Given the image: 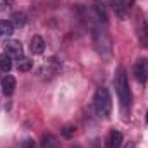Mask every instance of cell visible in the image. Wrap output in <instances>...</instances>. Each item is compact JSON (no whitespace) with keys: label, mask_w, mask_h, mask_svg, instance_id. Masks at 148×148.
<instances>
[{"label":"cell","mask_w":148,"mask_h":148,"mask_svg":"<svg viewBox=\"0 0 148 148\" xmlns=\"http://www.w3.org/2000/svg\"><path fill=\"white\" fill-rule=\"evenodd\" d=\"M114 84H115V91H117V97H119V102L124 109H127L131 105V90H129V83H127V76H126V69L124 67H119L117 73H115V79H114Z\"/></svg>","instance_id":"cell-1"},{"label":"cell","mask_w":148,"mask_h":148,"mask_svg":"<svg viewBox=\"0 0 148 148\" xmlns=\"http://www.w3.org/2000/svg\"><path fill=\"white\" fill-rule=\"evenodd\" d=\"M93 105H95V110L100 117H109L112 112V97L109 93L107 88H98L97 93H95V98H93Z\"/></svg>","instance_id":"cell-2"},{"label":"cell","mask_w":148,"mask_h":148,"mask_svg":"<svg viewBox=\"0 0 148 148\" xmlns=\"http://www.w3.org/2000/svg\"><path fill=\"white\" fill-rule=\"evenodd\" d=\"M133 74H134L138 83H147L148 81V59H138L134 67H133Z\"/></svg>","instance_id":"cell-3"},{"label":"cell","mask_w":148,"mask_h":148,"mask_svg":"<svg viewBox=\"0 0 148 148\" xmlns=\"http://www.w3.org/2000/svg\"><path fill=\"white\" fill-rule=\"evenodd\" d=\"M2 47H3V52L9 53L10 57H16V59L24 57V55H23V45H21V41H17V40H10V38H7V40L3 41Z\"/></svg>","instance_id":"cell-4"},{"label":"cell","mask_w":148,"mask_h":148,"mask_svg":"<svg viewBox=\"0 0 148 148\" xmlns=\"http://www.w3.org/2000/svg\"><path fill=\"white\" fill-rule=\"evenodd\" d=\"M59 71H60V62L52 57V59H48V60L41 66L40 74H45V76H47V73H48V77H52V76H55Z\"/></svg>","instance_id":"cell-5"},{"label":"cell","mask_w":148,"mask_h":148,"mask_svg":"<svg viewBox=\"0 0 148 148\" xmlns=\"http://www.w3.org/2000/svg\"><path fill=\"white\" fill-rule=\"evenodd\" d=\"M110 7L119 19L127 17V2L126 0H110Z\"/></svg>","instance_id":"cell-6"},{"label":"cell","mask_w":148,"mask_h":148,"mask_svg":"<svg viewBox=\"0 0 148 148\" xmlns=\"http://www.w3.org/2000/svg\"><path fill=\"white\" fill-rule=\"evenodd\" d=\"M122 147V133L117 129H112L107 136L105 141V148H121Z\"/></svg>","instance_id":"cell-7"},{"label":"cell","mask_w":148,"mask_h":148,"mask_svg":"<svg viewBox=\"0 0 148 148\" xmlns=\"http://www.w3.org/2000/svg\"><path fill=\"white\" fill-rule=\"evenodd\" d=\"M14 91H16V79L12 76H5L2 79V93L5 97H10Z\"/></svg>","instance_id":"cell-8"},{"label":"cell","mask_w":148,"mask_h":148,"mask_svg":"<svg viewBox=\"0 0 148 148\" xmlns=\"http://www.w3.org/2000/svg\"><path fill=\"white\" fill-rule=\"evenodd\" d=\"M29 50H31V53H35V55L43 53V50H45V40L41 36H33L31 41H29Z\"/></svg>","instance_id":"cell-9"},{"label":"cell","mask_w":148,"mask_h":148,"mask_svg":"<svg viewBox=\"0 0 148 148\" xmlns=\"http://www.w3.org/2000/svg\"><path fill=\"white\" fill-rule=\"evenodd\" d=\"M138 40H140V45L143 48H148V23L147 21H141V24H140Z\"/></svg>","instance_id":"cell-10"},{"label":"cell","mask_w":148,"mask_h":148,"mask_svg":"<svg viewBox=\"0 0 148 148\" xmlns=\"http://www.w3.org/2000/svg\"><path fill=\"white\" fill-rule=\"evenodd\" d=\"M14 33V24L7 19H2L0 21V38H9Z\"/></svg>","instance_id":"cell-11"},{"label":"cell","mask_w":148,"mask_h":148,"mask_svg":"<svg viewBox=\"0 0 148 148\" xmlns=\"http://www.w3.org/2000/svg\"><path fill=\"white\" fill-rule=\"evenodd\" d=\"M16 67H17V71H19V73H28V71H31V69H33V60H31V59H28V57H21V59H17Z\"/></svg>","instance_id":"cell-12"},{"label":"cell","mask_w":148,"mask_h":148,"mask_svg":"<svg viewBox=\"0 0 148 148\" xmlns=\"http://www.w3.org/2000/svg\"><path fill=\"white\" fill-rule=\"evenodd\" d=\"M10 69H12V57L3 52V53L0 55V71H2V73H9Z\"/></svg>","instance_id":"cell-13"},{"label":"cell","mask_w":148,"mask_h":148,"mask_svg":"<svg viewBox=\"0 0 148 148\" xmlns=\"http://www.w3.org/2000/svg\"><path fill=\"white\" fill-rule=\"evenodd\" d=\"M12 24H14V28H23L26 23H28V17H26V14L24 12H14L12 14V21H10Z\"/></svg>","instance_id":"cell-14"},{"label":"cell","mask_w":148,"mask_h":148,"mask_svg":"<svg viewBox=\"0 0 148 148\" xmlns=\"http://www.w3.org/2000/svg\"><path fill=\"white\" fill-rule=\"evenodd\" d=\"M93 9H95V12H97L98 19H100V21H103V23H107V9H105V5H103L100 0H95Z\"/></svg>","instance_id":"cell-15"},{"label":"cell","mask_w":148,"mask_h":148,"mask_svg":"<svg viewBox=\"0 0 148 148\" xmlns=\"http://www.w3.org/2000/svg\"><path fill=\"white\" fill-rule=\"evenodd\" d=\"M59 143H57V138L53 134H43V140H41V148H57Z\"/></svg>","instance_id":"cell-16"},{"label":"cell","mask_w":148,"mask_h":148,"mask_svg":"<svg viewBox=\"0 0 148 148\" xmlns=\"http://www.w3.org/2000/svg\"><path fill=\"white\" fill-rule=\"evenodd\" d=\"M60 133H62L64 138H73L74 133H76V127H74V126H64V127L60 129Z\"/></svg>","instance_id":"cell-17"},{"label":"cell","mask_w":148,"mask_h":148,"mask_svg":"<svg viewBox=\"0 0 148 148\" xmlns=\"http://www.w3.org/2000/svg\"><path fill=\"white\" fill-rule=\"evenodd\" d=\"M19 148H38V143L31 138H26V140H23L19 143Z\"/></svg>","instance_id":"cell-18"},{"label":"cell","mask_w":148,"mask_h":148,"mask_svg":"<svg viewBox=\"0 0 148 148\" xmlns=\"http://www.w3.org/2000/svg\"><path fill=\"white\" fill-rule=\"evenodd\" d=\"M14 5V0H0V12H9Z\"/></svg>","instance_id":"cell-19"},{"label":"cell","mask_w":148,"mask_h":148,"mask_svg":"<svg viewBox=\"0 0 148 148\" xmlns=\"http://www.w3.org/2000/svg\"><path fill=\"white\" fill-rule=\"evenodd\" d=\"M147 122H148V112H147Z\"/></svg>","instance_id":"cell-20"}]
</instances>
